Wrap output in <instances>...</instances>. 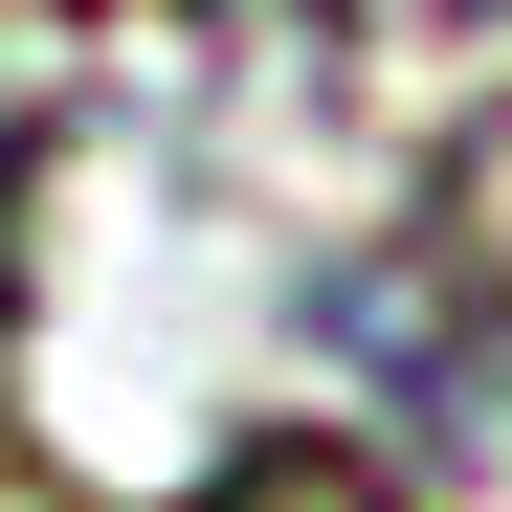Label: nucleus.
I'll list each match as a JSON object with an SVG mask.
<instances>
[{
    "mask_svg": "<svg viewBox=\"0 0 512 512\" xmlns=\"http://www.w3.org/2000/svg\"><path fill=\"white\" fill-rule=\"evenodd\" d=\"M179 512H401V468L357 446V423H268V446H223Z\"/></svg>",
    "mask_w": 512,
    "mask_h": 512,
    "instance_id": "nucleus-1",
    "label": "nucleus"
},
{
    "mask_svg": "<svg viewBox=\"0 0 512 512\" xmlns=\"http://www.w3.org/2000/svg\"><path fill=\"white\" fill-rule=\"evenodd\" d=\"M312 23H512V0H312Z\"/></svg>",
    "mask_w": 512,
    "mask_h": 512,
    "instance_id": "nucleus-2",
    "label": "nucleus"
}]
</instances>
